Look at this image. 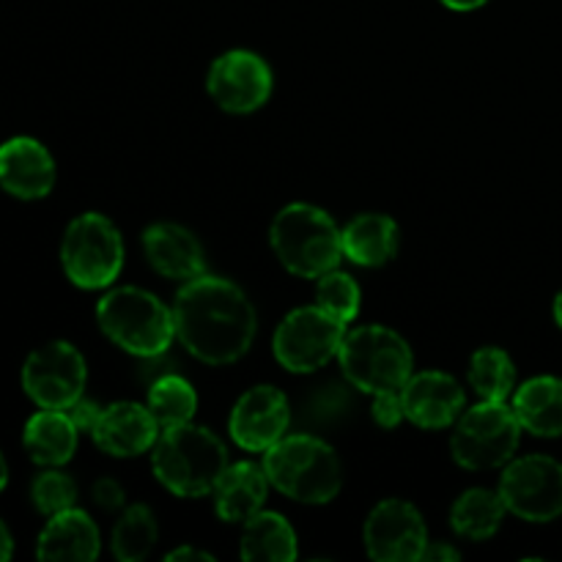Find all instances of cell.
<instances>
[{"mask_svg": "<svg viewBox=\"0 0 562 562\" xmlns=\"http://www.w3.org/2000/svg\"><path fill=\"white\" fill-rule=\"evenodd\" d=\"M179 344L206 366H231L250 351L258 316L245 291L217 274L187 280L173 302Z\"/></svg>", "mask_w": 562, "mask_h": 562, "instance_id": "6da1fadb", "label": "cell"}, {"mask_svg": "<svg viewBox=\"0 0 562 562\" xmlns=\"http://www.w3.org/2000/svg\"><path fill=\"white\" fill-rule=\"evenodd\" d=\"M151 467L157 481L176 497H206L228 467V450L209 428L184 423L159 434L151 448Z\"/></svg>", "mask_w": 562, "mask_h": 562, "instance_id": "7a4b0ae2", "label": "cell"}, {"mask_svg": "<svg viewBox=\"0 0 562 562\" xmlns=\"http://www.w3.org/2000/svg\"><path fill=\"white\" fill-rule=\"evenodd\" d=\"M269 483L294 503L327 505L344 486V467L338 453L324 439L311 434L283 437L263 453Z\"/></svg>", "mask_w": 562, "mask_h": 562, "instance_id": "3957f363", "label": "cell"}, {"mask_svg": "<svg viewBox=\"0 0 562 562\" xmlns=\"http://www.w3.org/2000/svg\"><path fill=\"white\" fill-rule=\"evenodd\" d=\"M274 256L296 278L318 280L329 269H338L344 258V234L324 209L313 203H289L272 220Z\"/></svg>", "mask_w": 562, "mask_h": 562, "instance_id": "277c9868", "label": "cell"}, {"mask_svg": "<svg viewBox=\"0 0 562 562\" xmlns=\"http://www.w3.org/2000/svg\"><path fill=\"white\" fill-rule=\"evenodd\" d=\"M97 322L119 349L135 357H159L173 344V311L137 285L113 289L99 300Z\"/></svg>", "mask_w": 562, "mask_h": 562, "instance_id": "5b68a950", "label": "cell"}, {"mask_svg": "<svg viewBox=\"0 0 562 562\" xmlns=\"http://www.w3.org/2000/svg\"><path fill=\"white\" fill-rule=\"evenodd\" d=\"M338 360L351 387L371 395L401 393L415 368L409 344L398 333L379 324L346 333Z\"/></svg>", "mask_w": 562, "mask_h": 562, "instance_id": "8992f818", "label": "cell"}, {"mask_svg": "<svg viewBox=\"0 0 562 562\" xmlns=\"http://www.w3.org/2000/svg\"><path fill=\"white\" fill-rule=\"evenodd\" d=\"M521 431L525 428L514 406H505V401H481L472 409L461 412L456 420L450 450H453L456 464L464 470H497L514 459Z\"/></svg>", "mask_w": 562, "mask_h": 562, "instance_id": "52a82bcc", "label": "cell"}, {"mask_svg": "<svg viewBox=\"0 0 562 562\" xmlns=\"http://www.w3.org/2000/svg\"><path fill=\"white\" fill-rule=\"evenodd\" d=\"M60 263L66 278L80 289H108L124 267V239L104 214L86 212L66 228Z\"/></svg>", "mask_w": 562, "mask_h": 562, "instance_id": "ba28073f", "label": "cell"}, {"mask_svg": "<svg viewBox=\"0 0 562 562\" xmlns=\"http://www.w3.org/2000/svg\"><path fill=\"white\" fill-rule=\"evenodd\" d=\"M346 338V324L324 307H296L280 322L272 351L291 373H313L338 357Z\"/></svg>", "mask_w": 562, "mask_h": 562, "instance_id": "9c48e42d", "label": "cell"}, {"mask_svg": "<svg viewBox=\"0 0 562 562\" xmlns=\"http://www.w3.org/2000/svg\"><path fill=\"white\" fill-rule=\"evenodd\" d=\"M508 514L532 525H547L562 516V464L549 456L510 459L499 481Z\"/></svg>", "mask_w": 562, "mask_h": 562, "instance_id": "30bf717a", "label": "cell"}, {"mask_svg": "<svg viewBox=\"0 0 562 562\" xmlns=\"http://www.w3.org/2000/svg\"><path fill=\"white\" fill-rule=\"evenodd\" d=\"M86 357L66 340L33 351L22 366V387L42 409H69L86 390Z\"/></svg>", "mask_w": 562, "mask_h": 562, "instance_id": "8fae6325", "label": "cell"}, {"mask_svg": "<svg viewBox=\"0 0 562 562\" xmlns=\"http://www.w3.org/2000/svg\"><path fill=\"white\" fill-rule=\"evenodd\" d=\"M368 558L376 562H415L428 547L420 510L406 499H382L362 527Z\"/></svg>", "mask_w": 562, "mask_h": 562, "instance_id": "7c38bea8", "label": "cell"}, {"mask_svg": "<svg viewBox=\"0 0 562 562\" xmlns=\"http://www.w3.org/2000/svg\"><path fill=\"white\" fill-rule=\"evenodd\" d=\"M209 97L225 113H252L272 97V69L250 49H231L212 64L206 75Z\"/></svg>", "mask_w": 562, "mask_h": 562, "instance_id": "4fadbf2b", "label": "cell"}, {"mask_svg": "<svg viewBox=\"0 0 562 562\" xmlns=\"http://www.w3.org/2000/svg\"><path fill=\"white\" fill-rule=\"evenodd\" d=\"M291 423L289 398L272 384H256L236 401L231 412V439L247 453H267L285 437Z\"/></svg>", "mask_w": 562, "mask_h": 562, "instance_id": "5bb4252c", "label": "cell"}, {"mask_svg": "<svg viewBox=\"0 0 562 562\" xmlns=\"http://www.w3.org/2000/svg\"><path fill=\"white\" fill-rule=\"evenodd\" d=\"M401 401L406 420L428 431L453 426L464 412V390L450 373L442 371L412 373L401 390Z\"/></svg>", "mask_w": 562, "mask_h": 562, "instance_id": "9a60e30c", "label": "cell"}, {"mask_svg": "<svg viewBox=\"0 0 562 562\" xmlns=\"http://www.w3.org/2000/svg\"><path fill=\"white\" fill-rule=\"evenodd\" d=\"M159 431L162 428L157 426L146 404L119 401L102 409L91 437L102 453L115 456V459H135L157 445Z\"/></svg>", "mask_w": 562, "mask_h": 562, "instance_id": "2e32d148", "label": "cell"}, {"mask_svg": "<svg viewBox=\"0 0 562 562\" xmlns=\"http://www.w3.org/2000/svg\"><path fill=\"white\" fill-rule=\"evenodd\" d=\"M0 187L22 201H36L53 192L55 159L33 137H11L0 146Z\"/></svg>", "mask_w": 562, "mask_h": 562, "instance_id": "e0dca14e", "label": "cell"}, {"mask_svg": "<svg viewBox=\"0 0 562 562\" xmlns=\"http://www.w3.org/2000/svg\"><path fill=\"white\" fill-rule=\"evenodd\" d=\"M143 250H146L148 263L162 278L187 283V280L206 272V258H203L201 241L184 225L157 223L146 228L143 231Z\"/></svg>", "mask_w": 562, "mask_h": 562, "instance_id": "ac0fdd59", "label": "cell"}, {"mask_svg": "<svg viewBox=\"0 0 562 562\" xmlns=\"http://www.w3.org/2000/svg\"><path fill=\"white\" fill-rule=\"evenodd\" d=\"M269 486L272 483H269L263 464H256V461L228 464L212 492L214 510L225 525H245L258 510H263Z\"/></svg>", "mask_w": 562, "mask_h": 562, "instance_id": "d6986e66", "label": "cell"}, {"mask_svg": "<svg viewBox=\"0 0 562 562\" xmlns=\"http://www.w3.org/2000/svg\"><path fill=\"white\" fill-rule=\"evenodd\" d=\"M102 552L99 527L86 510H60L49 516L47 527L38 536V560H80L91 562Z\"/></svg>", "mask_w": 562, "mask_h": 562, "instance_id": "ffe728a7", "label": "cell"}, {"mask_svg": "<svg viewBox=\"0 0 562 562\" xmlns=\"http://www.w3.org/2000/svg\"><path fill=\"white\" fill-rule=\"evenodd\" d=\"M80 428L64 409H42L25 423L22 445L38 467H64L77 450Z\"/></svg>", "mask_w": 562, "mask_h": 562, "instance_id": "44dd1931", "label": "cell"}, {"mask_svg": "<svg viewBox=\"0 0 562 562\" xmlns=\"http://www.w3.org/2000/svg\"><path fill=\"white\" fill-rule=\"evenodd\" d=\"M514 412L521 428L536 437H562V379L536 376L514 395Z\"/></svg>", "mask_w": 562, "mask_h": 562, "instance_id": "7402d4cb", "label": "cell"}, {"mask_svg": "<svg viewBox=\"0 0 562 562\" xmlns=\"http://www.w3.org/2000/svg\"><path fill=\"white\" fill-rule=\"evenodd\" d=\"M340 234L344 256L360 267H384L398 250V223L387 214H357Z\"/></svg>", "mask_w": 562, "mask_h": 562, "instance_id": "603a6c76", "label": "cell"}, {"mask_svg": "<svg viewBox=\"0 0 562 562\" xmlns=\"http://www.w3.org/2000/svg\"><path fill=\"white\" fill-rule=\"evenodd\" d=\"M241 560L258 562H291L296 560V532L285 521V516L274 510H258L252 519L245 521L239 541Z\"/></svg>", "mask_w": 562, "mask_h": 562, "instance_id": "cb8c5ba5", "label": "cell"}, {"mask_svg": "<svg viewBox=\"0 0 562 562\" xmlns=\"http://www.w3.org/2000/svg\"><path fill=\"white\" fill-rule=\"evenodd\" d=\"M505 514H508V508H505L499 492L494 494L488 488H470L450 508V527H453L456 536L467 538V541H488L503 527Z\"/></svg>", "mask_w": 562, "mask_h": 562, "instance_id": "d4e9b609", "label": "cell"}, {"mask_svg": "<svg viewBox=\"0 0 562 562\" xmlns=\"http://www.w3.org/2000/svg\"><path fill=\"white\" fill-rule=\"evenodd\" d=\"M146 406L154 415V420H157V426L165 431V428L192 423L198 412V393L184 376L165 373V376L154 379V384L148 387Z\"/></svg>", "mask_w": 562, "mask_h": 562, "instance_id": "484cf974", "label": "cell"}, {"mask_svg": "<svg viewBox=\"0 0 562 562\" xmlns=\"http://www.w3.org/2000/svg\"><path fill=\"white\" fill-rule=\"evenodd\" d=\"M159 538L157 516L148 505L135 503L124 508L113 527V554L121 562H140L154 552Z\"/></svg>", "mask_w": 562, "mask_h": 562, "instance_id": "4316f807", "label": "cell"}, {"mask_svg": "<svg viewBox=\"0 0 562 562\" xmlns=\"http://www.w3.org/2000/svg\"><path fill=\"white\" fill-rule=\"evenodd\" d=\"M470 384L481 401H508L516 387V366L497 346L477 349L470 360Z\"/></svg>", "mask_w": 562, "mask_h": 562, "instance_id": "83f0119b", "label": "cell"}, {"mask_svg": "<svg viewBox=\"0 0 562 562\" xmlns=\"http://www.w3.org/2000/svg\"><path fill=\"white\" fill-rule=\"evenodd\" d=\"M360 285L351 274L338 272V269H329L327 274L318 278L316 285V305L324 307L327 313H333L335 318H340L344 324L355 322L357 313H360Z\"/></svg>", "mask_w": 562, "mask_h": 562, "instance_id": "f1b7e54d", "label": "cell"}, {"mask_svg": "<svg viewBox=\"0 0 562 562\" xmlns=\"http://www.w3.org/2000/svg\"><path fill=\"white\" fill-rule=\"evenodd\" d=\"M31 499L33 505H36L38 514L55 516L60 514V510L75 508L77 483L58 470L42 472V475H36V481H33Z\"/></svg>", "mask_w": 562, "mask_h": 562, "instance_id": "f546056e", "label": "cell"}, {"mask_svg": "<svg viewBox=\"0 0 562 562\" xmlns=\"http://www.w3.org/2000/svg\"><path fill=\"white\" fill-rule=\"evenodd\" d=\"M373 420H376L382 428H395L401 420H406L401 393L373 395Z\"/></svg>", "mask_w": 562, "mask_h": 562, "instance_id": "4dcf8cb0", "label": "cell"}, {"mask_svg": "<svg viewBox=\"0 0 562 562\" xmlns=\"http://www.w3.org/2000/svg\"><path fill=\"white\" fill-rule=\"evenodd\" d=\"M91 497L104 514H115V510L124 508V488L113 477H99L91 488Z\"/></svg>", "mask_w": 562, "mask_h": 562, "instance_id": "1f68e13d", "label": "cell"}, {"mask_svg": "<svg viewBox=\"0 0 562 562\" xmlns=\"http://www.w3.org/2000/svg\"><path fill=\"white\" fill-rule=\"evenodd\" d=\"M66 412H69V417L75 420V426L80 428V431H93L99 415H102V406L93 404V401L88 398H77Z\"/></svg>", "mask_w": 562, "mask_h": 562, "instance_id": "d6a6232c", "label": "cell"}, {"mask_svg": "<svg viewBox=\"0 0 562 562\" xmlns=\"http://www.w3.org/2000/svg\"><path fill=\"white\" fill-rule=\"evenodd\" d=\"M459 558H461L459 549L448 547V543H431V541H428L426 552H423L420 560H426V562H456Z\"/></svg>", "mask_w": 562, "mask_h": 562, "instance_id": "836d02e7", "label": "cell"}, {"mask_svg": "<svg viewBox=\"0 0 562 562\" xmlns=\"http://www.w3.org/2000/svg\"><path fill=\"white\" fill-rule=\"evenodd\" d=\"M168 562H179V560H206L212 562L214 558L209 552H201V549H192V547H181V549H173V552H168Z\"/></svg>", "mask_w": 562, "mask_h": 562, "instance_id": "e575fe53", "label": "cell"}, {"mask_svg": "<svg viewBox=\"0 0 562 562\" xmlns=\"http://www.w3.org/2000/svg\"><path fill=\"white\" fill-rule=\"evenodd\" d=\"M11 554H14V541H11V532L9 527L0 521V562L11 560Z\"/></svg>", "mask_w": 562, "mask_h": 562, "instance_id": "d590c367", "label": "cell"}, {"mask_svg": "<svg viewBox=\"0 0 562 562\" xmlns=\"http://www.w3.org/2000/svg\"><path fill=\"white\" fill-rule=\"evenodd\" d=\"M442 3L453 11H472V9H481V5H486L488 0H442Z\"/></svg>", "mask_w": 562, "mask_h": 562, "instance_id": "8d00e7d4", "label": "cell"}, {"mask_svg": "<svg viewBox=\"0 0 562 562\" xmlns=\"http://www.w3.org/2000/svg\"><path fill=\"white\" fill-rule=\"evenodd\" d=\"M5 483H9V467H5L3 453H0V492L5 488Z\"/></svg>", "mask_w": 562, "mask_h": 562, "instance_id": "74e56055", "label": "cell"}, {"mask_svg": "<svg viewBox=\"0 0 562 562\" xmlns=\"http://www.w3.org/2000/svg\"><path fill=\"white\" fill-rule=\"evenodd\" d=\"M554 318H558V324L562 327V291L558 294V300H554Z\"/></svg>", "mask_w": 562, "mask_h": 562, "instance_id": "f35d334b", "label": "cell"}]
</instances>
